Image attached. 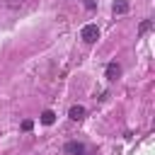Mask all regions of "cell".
<instances>
[{"label": "cell", "mask_w": 155, "mask_h": 155, "mask_svg": "<svg viewBox=\"0 0 155 155\" xmlns=\"http://www.w3.org/2000/svg\"><path fill=\"white\" fill-rule=\"evenodd\" d=\"M80 39H82L85 44H94V41L99 39V27H97V24H85V27L80 29Z\"/></svg>", "instance_id": "cell-1"}, {"label": "cell", "mask_w": 155, "mask_h": 155, "mask_svg": "<svg viewBox=\"0 0 155 155\" xmlns=\"http://www.w3.org/2000/svg\"><path fill=\"white\" fill-rule=\"evenodd\" d=\"M68 116H70L73 121H80V119L85 116V109H82L80 104H75V107H70V111H68Z\"/></svg>", "instance_id": "cell-3"}, {"label": "cell", "mask_w": 155, "mask_h": 155, "mask_svg": "<svg viewBox=\"0 0 155 155\" xmlns=\"http://www.w3.org/2000/svg\"><path fill=\"white\" fill-rule=\"evenodd\" d=\"M10 2V7H17V5H22V0H7Z\"/></svg>", "instance_id": "cell-9"}, {"label": "cell", "mask_w": 155, "mask_h": 155, "mask_svg": "<svg viewBox=\"0 0 155 155\" xmlns=\"http://www.w3.org/2000/svg\"><path fill=\"white\" fill-rule=\"evenodd\" d=\"M114 12H116V15H126V12H128V2H126V0H116V2H114Z\"/></svg>", "instance_id": "cell-5"}, {"label": "cell", "mask_w": 155, "mask_h": 155, "mask_svg": "<svg viewBox=\"0 0 155 155\" xmlns=\"http://www.w3.org/2000/svg\"><path fill=\"white\" fill-rule=\"evenodd\" d=\"M53 121H56V114H53L51 109H46V111L41 114V124H46V126H51Z\"/></svg>", "instance_id": "cell-6"}, {"label": "cell", "mask_w": 155, "mask_h": 155, "mask_svg": "<svg viewBox=\"0 0 155 155\" xmlns=\"http://www.w3.org/2000/svg\"><path fill=\"white\" fill-rule=\"evenodd\" d=\"M65 155H82L85 153V145L82 143H78V140H70V143H65Z\"/></svg>", "instance_id": "cell-2"}, {"label": "cell", "mask_w": 155, "mask_h": 155, "mask_svg": "<svg viewBox=\"0 0 155 155\" xmlns=\"http://www.w3.org/2000/svg\"><path fill=\"white\" fill-rule=\"evenodd\" d=\"M31 126H34V124H31L29 119H27V121H22V128H24V131H31Z\"/></svg>", "instance_id": "cell-8"}, {"label": "cell", "mask_w": 155, "mask_h": 155, "mask_svg": "<svg viewBox=\"0 0 155 155\" xmlns=\"http://www.w3.org/2000/svg\"><path fill=\"white\" fill-rule=\"evenodd\" d=\"M148 29H150V19H143V22H140V27H138V34H145Z\"/></svg>", "instance_id": "cell-7"}, {"label": "cell", "mask_w": 155, "mask_h": 155, "mask_svg": "<svg viewBox=\"0 0 155 155\" xmlns=\"http://www.w3.org/2000/svg\"><path fill=\"white\" fill-rule=\"evenodd\" d=\"M119 73H121L119 63H109V65H107V78H109V80H116V78H119Z\"/></svg>", "instance_id": "cell-4"}]
</instances>
